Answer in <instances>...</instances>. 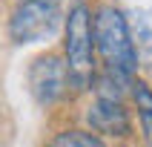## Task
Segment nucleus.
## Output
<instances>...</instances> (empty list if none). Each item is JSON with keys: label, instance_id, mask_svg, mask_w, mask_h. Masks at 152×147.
I'll return each instance as SVG.
<instances>
[{"label": "nucleus", "instance_id": "39448f33", "mask_svg": "<svg viewBox=\"0 0 152 147\" xmlns=\"http://www.w3.org/2000/svg\"><path fill=\"white\" fill-rule=\"evenodd\" d=\"M69 84H72L69 64L60 61L58 55H43L29 69V89H32L34 101L40 107H52L60 95L66 92Z\"/></svg>", "mask_w": 152, "mask_h": 147}, {"label": "nucleus", "instance_id": "0eeeda50", "mask_svg": "<svg viewBox=\"0 0 152 147\" xmlns=\"http://www.w3.org/2000/svg\"><path fill=\"white\" fill-rule=\"evenodd\" d=\"M49 147H106V144L86 130H63L49 141Z\"/></svg>", "mask_w": 152, "mask_h": 147}, {"label": "nucleus", "instance_id": "f03ea898", "mask_svg": "<svg viewBox=\"0 0 152 147\" xmlns=\"http://www.w3.org/2000/svg\"><path fill=\"white\" fill-rule=\"evenodd\" d=\"M92 49H95V20L89 6L77 0L66 15L63 29V52H66L69 75L75 86H86L92 81Z\"/></svg>", "mask_w": 152, "mask_h": 147}, {"label": "nucleus", "instance_id": "20e7f679", "mask_svg": "<svg viewBox=\"0 0 152 147\" xmlns=\"http://www.w3.org/2000/svg\"><path fill=\"white\" fill-rule=\"evenodd\" d=\"M118 84H124V81H118L112 75H103L101 86H98V98H95V104L86 112V121H89V127L95 133H106V136H126L129 133L126 110H124L118 92L112 89Z\"/></svg>", "mask_w": 152, "mask_h": 147}, {"label": "nucleus", "instance_id": "7ed1b4c3", "mask_svg": "<svg viewBox=\"0 0 152 147\" xmlns=\"http://www.w3.org/2000/svg\"><path fill=\"white\" fill-rule=\"evenodd\" d=\"M60 12L55 0H20L9 17V38L15 43H37L58 32Z\"/></svg>", "mask_w": 152, "mask_h": 147}, {"label": "nucleus", "instance_id": "423d86ee", "mask_svg": "<svg viewBox=\"0 0 152 147\" xmlns=\"http://www.w3.org/2000/svg\"><path fill=\"white\" fill-rule=\"evenodd\" d=\"M132 95H135V104H138V118H141L144 138L152 147V89L144 81H132Z\"/></svg>", "mask_w": 152, "mask_h": 147}, {"label": "nucleus", "instance_id": "f257e3e1", "mask_svg": "<svg viewBox=\"0 0 152 147\" xmlns=\"http://www.w3.org/2000/svg\"><path fill=\"white\" fill-rule=\"evenodd\" d=\"M95 49L101 55L106 75L126 84L138 69L135 41L129 35V23L124 12L115 6H101L95 15Z\"/></svg>", "mask_w": 152, "mask_h": 147}]
</instances>
